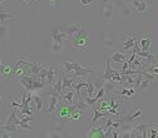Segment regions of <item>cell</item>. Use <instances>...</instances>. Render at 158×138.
Instances as JSON below:
<instances>
[{
  "instance_id": "1",
  "label": "cell",
  "mask_w": 158,
  "mask_h": 138,
  "mask_svg": "<svg viewBox=\"0 0 158 138\" xmlns=\"http://www.w3.org/2000/svg\"><path fill=\"white\" fill-rule=\"evenodd\" d=\"M70 40H72L73 49L77 50V52H79V50H90V48H92V45H90V35L84 29H79L70 38Z\"/></svg>"
},
{
  "instance_id": "2",
  "label": "cell",
  "mask_w": 158,
  "mask_h": 138,
  "mask_svg": "<svg viewBox=\"0 0 158 138\" xmlns=\"http://www.w3.org/2000/svg\"><path fill=\"white\" fill-rule=\"evenodd\" d=\"M60 74L62 73H59V68L58 67H55L53 64H49L48 65V75H47V83H48V86L53 87Z\"/></svg>"
},
{
  "instance_id": "3",
  "label": "cell",
  "mask_w": 158,
  "mask_h": 138,
  "mask_svg": "<svg viewBox=\"0 0 158 138\" xmlns=\"http://www.w3.org/2000/svg\"><path fill=\"white\" fill-rule=\"evenodd\" d=\"M92 72H94V69L92 68V67H87V68H84L82 64L81 65H79L75 70H73L72 73H69L68 75L69 77H73V78H77V77H79V78H83V79H84V82H88V73H92Z\"/></svg>"
},
{
  "instance_id": "4",
  "label": "cell",
  "mask_w": 158,
  "mask_h": 138,
  "mask_svg": "<svg viewBox=\"0 0 158 138\" xmlns=\"http://www.w3.org/2000/svg\"><path fill=\"white\" fill-rule=\"evenodd\" d=\"M139 36H141V34H131V35H127V34H124L123 35V49L124 50H129V49H132L133 48V45H134V43L139 39Z\"/></svg>"
},
{
  "instance_id": "5",
  "label": "cell",
  "mask_w": 158,
  "mask_h": 138,
  "mask_svg": "<svg viewBox=\"0 0 158 138\" xmlns=\"http://www.w3.org/2000/svg\"><path fill=\"white\" fill-rule=\"evenodd\" d=\"M59 29H60L63 33H65L67 38H72L79 29H82L81 24H70V25H59Z\"/></svg>"
},
{
  "instance_id": "6",
  "label": "cell",
  "mask_w": 158,
  "mask_h": 138,
  "mask_svg": "<svg viewBox=\"0 0 158 138\" xmlns=\"http://www.w3.org/2000/svg\"><path fill=\"white\" fill-rule=\"evenodd\" d=\"M34 77L35 75H22V77H19V81H20L22 86L24 87V89L27 92H34L33 89V81H34Z\"/></svg>"
},
{
  "instance_id": "7",
  "label": "cell",
  "mask_w": 158,
  "mask_h": 138,
  "mask_svg": "<svg viewBox=\"0 0 158 138\" xmlns=\"http://www.w3.org/2000/svg\"><path fill=\"white\" fill-rule=\"evenodd\" d=\"M52 36H53V42L54 43H60L63 44L64 39H68L65 33H63L60 29H59V27H54L53 30H52Z\"/></svg>"
},
{
  "instance_id": "8",
  "label": "cell",
  "mask_w": 158,
  "mask_h": 138,
  "mask_svg": "<svg viewBox=\"0 0 158 138\" xmlns=\"http://www.w3.org/2000/svg\"><path fill=\"white\" fill-rule=\"evenodd\" d=\"M151 43H152V38H151L149 34H144V35H141L139 36V47H141V50L148 52L149 48H151Z\"/></svg>"
},
{
  "instance_id": "9",
  "label": "cell",
  "mask_w": 158,
  "mask_h": 138,
  "mask_svg": "<svg viewBox=\"0 0 158 138\" xmlns=\"http://www.w3.org/2000/svg\"><path fill=\"white\" fill-rule=\"evenodd\" d=\"M60 95H56V94H49V104H48V108H47V113H52V112H54L55 111V108H56V106H58V103L60 102L59 99H60Z\"/></svg>"
},
{
  "instance_id": "10",
  "label": "cell",
  "mask_w": 158,
  "mask_h": 138,
  "mask_svg": "<svg viewBox=\"0 0 158 138\" xmlns=\"http://www.w3.org/2000/svg\"><path fill=\"white\" fill-rule=\"evenodd\" d=\"M110 63H112V61L108 58L106 61V68H104V74H103V81L104 82H112V74L114 73V69H112Z\"/></svg>"
},
{
  "instance_id": "11",
  "label": "cell",
  "mask_w": 158,
  "mask_h": 138,
  "mask_svg": "<svg viewBox=\"0 0 158 138\" xmlns=\"http://www.w3.org/2000/svg\"><path fill=\"white\" fill-rule=\"evenodd\" d=\"M79 65V63H77V62H70V61H63V72L65 73V74H69V73H72L73 70H75Z\"/></svg>"
},
{
  "instance_id": "12",
  "label": "cell",
  "mask_w": 158,
  "mask_h": 138,
  "mask_svg": "<svg viewBox=\"0 0 158 138\" xmlns=\"http://www.w3.org/2000/svg\"><path fill=\"white\" fill-rule=\"evenodd\" d=\"M141 114H142V107H141V106H137L135 109H134V113L131 114V115H128V117H124L122 121H123L124 123H131V122H133V119L138 118Z\"/></svg>"
},
{
  "instance_id": "13",
  "label": "cell",
  "mask_w": 158,
  "mask_h": 138,
  "mask_svg": "<svg viewBox=\"0 0 158 138\" xmlns=\"http://www.w3.org/2000/svg\"><path fill=\"white\" fill-rule=\"evenodd\" d=\"M153 82H154V81H151V79H148V78H144V77H143V79H142L139 87L137 88V90H139V92H146L147 89L152 88Z\"/></svg>"
},
{
  "instance_id": "14",
  "label": "cell",
  "mask_w": 158,
  "mask_h": 138,
  "mask_svg": "<svg viewBox=\"0 0 158 138\" xmlns=\"http://www.w3.org/2000/svg\"><path fill=\"white\" fill-rule=\"evenodd\" d=\"M89 137H104V131L102 127H89Z\"/></svg>"
},
{
  "instance_id": "15",
  "label": "cell",
  "mask_w": 158,
  "mask_h": 138,
  "mask_svg": "<svg viewBox=\"0 0 158 138\" xmlns=\"http://www.w3.org/2000/svg\"><path fill=\"white\" fill-rule=\"evenodd\" d=\"M73 103L75 104V107H77L78 109H81V111H85L87 108H89V106H88L87 102L84 101V98H82L81 94L78 95V99H77V101H73Z\"/></svg>"
},
{
  "instance_id": "16",
  "label": "cell",
  "mask_w": 158,
  "mask_h": 138,
  "mask_svg": "<svg viewBox=\"0 0 158 138\" xmlns=\"http://www.w3.org/2000/svg\"><path fill=\"white\" fill-rule=\"evenodd\" d=\"M47 86H48V84L44 83V82H42L38 77H34V81H33V89H34V92H35V90H42V89H44Z\"/></svg>"
},
{
  "instance_id": "17",
  "label": "cell",
  "mask_w": 158,
  "mask_h": 138,
  "mask_svg": "<svg viewBox=\"0 0 158 138\" xmlns=\"http://www.w3.org/2000/svg\"><path fill=\"white\" fill-rule=\"evenodd\" d=\"M42 67L43 65L40 63H30L29 64V73L31 75H38L39 72H40V69H42Z\"/></svg>"
},
{
  "instance_id": "18",
  "label": "cell",
  "mask_w": 158,
  "mask_h": 138,
  "mask_svg": "<svg viewBox=\"0 0 158 138\" xmlns=\"http://www.w3.org/2000/svg\"><path fill=\"white\" fill-rule=\"evenodd\" d=\"M109 59L112 62H115V63H123L124 61H127V58L123 53H114Z\"/></svg>"
},
{
  "instance_id": "19",
  "label": "cell",
  "mask_w": 158,
  "mask_h": 138,
  "mask_svg": "<svg viewBox=\"0 0 158 138\" xmlns=\"http://www.w3.org/2000/svg\"><path fill=\"white\" fill-rule=\"evenodd\" d=\"M93 112H94V118H93V121H92L93 123H95L98 119H99V118H102V117H107V115L110 114L109 112H102V111H99L98 108H94Z\"/></svg>"
},
{
  "instance_id": "20",
  "label": "cell",
  "mask_w": 158,
  "mask_h": 138,
  "mask_svg": "<svg viewBox=\"0 0 158 138\" xmlns=\"http://www.w3.org/2000/svg\"><path fill=\"white\" fill-rule=\"evenodd\" d=\"M47 75H48V65H43L42 69H40V72H39V74L35 75V77H38L42 82L47 83ZM47 84H48V83H47Z\"/></svg>"
},
{
  "instance_id": "21",
  "label": "cell",
  "mask_w": 158,
  "mask_h": 138,
  "mask_svg": "<svg viewBox=\"0 0 158 138\" xmlns=\"http://www.w3.org/2000/svg\"><path fill=\"white\" fill-rule=\"evenodd\" d=\"M33 99L36 104V111L38 112H40L43 111V99H42V97H39L38 94H33Z\"/></svg>"
},
{
  "instance_id": "22",
  "label": "cell",
  "mask_w": 158,
  "mask_h": 138,
  "mask_svg": "<svg viewBox=\"0 0 158 138\" xmlns=\"http://www.w3.org/2000/svg\"><path fill=\"white\" fill-rule=\"evenodd\" d=\"M94 92H95V84L88 79V84H87V89H85V93L88 97H93L94 95Z\"/></svg>"
},
{
  "instance_id": "23",
  "label": "cell",
  "mask_w": 158,
  "mask_h": 138,
  "mask_svg": "<svg viewBox=\"0 0 158 138\" xmlns=\"http://www.w3.org/2000/svg\"><path fill=\"white\" fill-rule=\"evenodd\" d=\"M81 119H82V111L81 109L74 111L70 115V122H81Z\"/></svg>"
},
{
  "instance_id": "24",
  "label": "cell",
  "mask_w": 158,
  "mask_h": 138,
  "mask_svg": "<svg viewBox=\"0 0 158 138\" xmlns=\"http://www.w3.org/2000/svg\"><path fill=\"white\" fill-rule=\"evenodd\" d=\"M138 13H144V11H151V4L148 5L147 3H144V2H139V5L137 6V9H135Z\"/></svg>"
},
{
  "instance_id": "25",
  "label": "cell",
  "mask_w": 158,
  "mask_h": 138,
  "mask_svg": "<svg viewBox=\"0 0 158 138\" xmlns=\"http://www.w3.org/2000/svg\"><path fill=\"white\" fill-rule=\"evenodd\" d=\"M18 126L16 124H14V123H5L4 126H2L0 127V129H3V131H8V132H16L18 131Z\"/></svg>"
},
{
  "instance_id": "26",
  "label": "cell",
  "mask_w": 158,
  "mask_h": 138,
  "mask_svg": "<svg viewBox=\"0 0 158 138\" xmlns=\"http://www.w3.org/2000/svg\"><path fill=\"white\" fill-rule=\"evenodd\" d=\"M19 109H13V112L10 113V115L6 118V121H5V123L8 124V123H14L18 118H16V112H18Z\"/></svg>"
},
{
  "instance_id": "27",
  "label": "cell",
  "mask_w": 158,
  "mask_h": 138,
  "mask_svg": "<svg viewBox=\"0 0 158 138\" xmlns=\"http://www.w3.org/2000/svg\"><path fill=\"white\" fill-rule=\"evenodd\" d=\"M87 84H88V82H81V83H74L73 82V84H72V89H74V90H77L78 93H79V90H81L82 88H87Z\"/></svg>"
},
{
  "instance_id": "28",
  "label": "cell",
  "mask_w": 158,
  "mask_h": 138,
  "mask_svg": "<svg viewBox=\"0 0 158 138\" xmlns=\"http://www.w3.org/2000/svg\"><path fill=\"white\" fill-rule=\"evenodd\" d=\"M19 109V108H18ZM19 113L20 114H27V115H33V112H31V108L30 106H24L20 108V111H19Z\"/></svg>"
},
{
  "instance_id": "29",
  "label": "cell",
  "mask_w": 158,
  "mask_h": 138,
  "mask_svg": "<svg viewBox=\"0 0 158 138\" xmlns=\"http://www.w3.org/2000/svg\"><path fill=\"white\" fill-rule=\"evenodd\" d=\"M13 15L10 13H4V11H0V23H3L5 20H9V19H11Z\"/></svg>"
},
{
  "instance_id": "30",
  "label": "cell",
  "mask_w": 158,
  "mask_h": 138,
  "mask_svg": "<svg viewBox=\"0 0 158 138\" xmlns=\"http://www.w3.org/2000/svg\"><path fill=\"white\" fill-rule=\"evenodd\" d=\"M84 101L87 102V104H88L89 107H90V106H95V104H97V102H98V99H97L95 97L93 98V97H88V95L84 98Z\"/></svg>"
},
{
  "instance_id": "31",
  "label": "cell",
  "mask_w": 158,
  "mask_h": 138,
  "mask_svg": "<svg viewBox=\"0 0 158 138\" xmlns=\"http://www.w3.org/2000/svg\"><path fill=\"white\" fill-rule=\"evenodd\" d=\"M104 95H106V88L104 87H101L99 88V92H98L97 95H95V98H97V99H101V98H103Z\"/></svg>"
},
{
  "instance_id": "32",
  "label": "cell",
  "mask_w": 158,
  "mask_h": 138,
  "mask_svg": "<svg viewBox=\"0 0 158 138\" xmlns=\"http://www.w3.org/2000/svg\"><path fill=\"white\" fill-rule=\"evenodd\" d=\"M103 15H104L106 18H112V15H113L112 8H110V6H109V8H104V10H103Z\"/></svg>"
},
{
  "instance_id": "33",
  "label": "cell",
  "mask_w": 158,
  "mask_h": 138,
  "mask_svg": "<svg viewBox=\"0 0 158 138\" xmlns=\"http://www.w3.org/2000/svg\"><path fill=\"white\" fill-rule=\"evenodd\" d=\"M52 48H53V52H55V53H59L62 50V44L60 43H54L53 42V45H52Z\"/></svg>"
},
{
  "instance_id": "34",
  "label": "cell",
  "mask_w": 158,
  "mask_h": 138,
  "mask_svg": "<svg viewBox=\"0 0 158 138\" xmlns=\"http://www.w3.org/2000/svg\"><path fill=\"white\" fill-rule=\"evenodd\" d=\"M19 128H22V129H27V131H31V126L30 123H20V124H18Z\"/></svg>"
},
{
  "instance_id": "35",
  "label": "cell",
  "mask_w": 158,
  "mask_h": 138,
  "mask_svg": "<svg viewBox=\"0 0 158 138\" xmlns=\"http://www.w3.org/2000/svg\"><path fill=\"white\" fill-rule=\"evenodd\" d=\"M118 106H119V104H118V103L115 102V99L112 97V98H110V101H109V107H110V108H113V109H117V108H118Z\"/></svg>"
},
{
  "instance_id": "36",
  "label": "cell",
  "mask_w": 158,
  "mask_h": 138,
  "mask_svg": "<svg viewBox=\"0 0 158 138\" xmlns=\"http://www.w3.org/2000/svg\"><path fill=\"white\" fill-rule=\"evenodd\" d=\"M8 28L6 27H4V25H0V35L2 36H4V35H6V33H8Z\"/></svg>"
},
{
  "instance_id": "37",
  "label": "cell",
  "mask_w": 158,
  "mask_h": 138,
  "mask_svg": "<svg viewBox=\"0 0 158 138\" xmlns=\"http://www.w3.org/2000/svg\"><path fill=\"white\" fill-rule=\"evenodd\" d=\"M109 108V104L107 102H102V104L99 106V111H107Z\"/></svg>"
},
{
  "instance_id": "38",
  "label": "cell",
  "mask_w": 158,
  "mask_h": 138,
  "mask_svg": "<svg viewBox=\"0 0 158 138\" xmlns=\"http://www.w3.org/2000/svg\"><path fill=\"white\" fill-rule=\"evenodd\" d=\"M92 2H93V0H81V4L84 5V6H90Z\"/></svg>"
},
{
  "instance_id": "39",
  "label": "cell",
  "mask_w": 158,
  "mask_h": 138,
  "mask_svg": "<svg viewBox=\"0 0 158 138\" xmlns=\"http://www.w3.org/2000/svg\"><path fill=\"white\" fill-rule=\"evenodd\" d=\"M113 121H114V118L109 117V119H108V121H107V123H106V128H109V127H112V124H113Z\"/></svg>"
},
{
  "instance_id": "40",
  "label": "cell",
  "mask_w": 158,
  "mask_h": 138,
  "mask_svg": "<svg viewBox=\"0 0 158 138\" xmlns=\"http://www.w3.org/2000/svg\"><path fill=\"white\" fill-rule=\"evenodd\" d=\"M128 68H129V63H128L127 61H124V62H123V67H122L121 70H127Z\"/></svg>"
},
{
  "instance_id": "41",
  "label": "cell",
  "mask_w": 158,
  "mask_h": 138,
  "mask_svg": "<svg viewBox=\"0 0 158 138\" xmlns=\"http://www.w3.org/2000/svg\"><path fill=\"white\" fill-rule=\"evenodd\" d=\"M138 5H139V0H133V2H132V6H133V9H137Z\"/></svg>"
},
{
  "instance_id": "42",
  "label": "cell",
  "mask_w": 158,
  "mask_h": 138,
  "mask_svg": "<svg viewBox=\"0 0 158 138\" xmlns=\"http://www.w3.org/2000/svg\"><path fill=\"white\" fill-rule=\"evenodd\" d=\"M4 68H5V65H4V64H2V56H0V72H2V73H3Z\"/></svg>"
},
{
  "instance_id": "43",
  "label": "cell",
  "mask_w": 158,
  "mask_h": 138,
  "mask_svg": "<svg viewBox=\"0 0 158 138\" xmlns=\"http://www.w3.org/2000/svg\"><path fill=\"white\" fill-rule=\"evenodd\" d=\"M154 63L158 64V55H156V59H154Z\"/></svg>"
},
{
  "instance_id": "44",
  "label": "cell",
  "mask_w": 158,
  "mask_h": 138,
  "mask_svg": "<svg viewBox=\"0 0 158 138\" xmlns=\"http://www.w3.org/2000/svg\"><path fill=\"white\" fill-rule=\"evenodd\" d=\"M110 0H102V3H109Z\"/></svg>"
},
{
  "instance_id": "45",
  "label": "cell",
  "mask_w": 158,
  "mask_h": 138,
  "mask_svg": "<svg viewBox=\"0 0 158 138\" xmlns=\"http://www.w3.org/2000/svg\"><path fill=\"white\" fill-rule=\"evenodd\" d=\"M24 2H25V3H28V2H29V3H30V0H24Z\"/></svg>"
},
{
  "instance_id": "46",
  "label": "cell",
  "mask_w": 158,
  "mask_h": 138,
  "mask_svg": "<svg viewBox=\"0 0 158 138\" xmlns=\"http://www.w3.org/2000/svg\"><path fill=\"white\" fill-rule=\"evenodd\" d=\"M156 129H157V134H158V126H157V127H156Z\"/></svg>"
},
{
  "instance_id": "47",
  "label": "cell",
  "mask_w": 158,
  "mask_h": 138,
  "mask_svg": "<svg viewBox=\"0 0 158 138\" xmlns=\"http://www.w3.org/2000/svg\"><path fill=\"white\" fill-rule=\"evenodd\" d=\"M127 2H128V0H127ZM129 2H133V0H129Z\"/></svg>"
},
{
  "instance_id": "48",
  "label": "cell",
  "mask_w": 158,
  "mask_h": 138,
  "mask_svg": "<svg viewBox=\"0 0 158 138\" xmlns=\"http://www.w3.org/2000/svg\"><path fill=\"white\" fill-rule=\"evenodd\" d=\"M0 99H2V95H0Z\"/></svg>"
},
{
  "instance_id": "49",
  "label": "cell",
  "mask_w": 158,
  "mask_h": 138,
  "mask_svg": "<svg viewBox=\"0 0 158 138\" xmlns=\"http://www.w3.org/2000/svg\"><path fill=\"white\" fill-rule=\"evenodd\" d=\"M0 38H2V35H0Z\"/></svg>"
}]
</instances>
